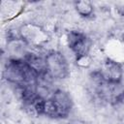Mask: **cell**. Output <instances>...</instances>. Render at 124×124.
<instances>
[{"label":"cell","mask_w":124,"mask_h":124,"mask_svg":"<svg viewBox=\"0 0 124 124\" xmlns=\"http://www.w3.org/2000/svg\"><path fill=\"white\" fill-rule=\"evenodd\" d=\"M73 108V101L70 94L62 89H55L52 95L44 99L42 115L54 119L66 118Z\"/></svg>","instance_id":"1"},{"label":"cell","mask_w":124,"mask_h":124,"mask_svg":"<svg viewBox=\"0 0 124 124\" xmlns=\"http://www.w3.org/2000/svg\"><path fill=\"white\" fill-rule=\"evenodd\" d=\"M4 78L16 87H20L29 83L36 82L37 77L29 70L24 60L8 59L4 71Z\"/></svg>","instance_id":"2"},{"label":"cell","mask_w":124,"mask_h":124,"mask_svg":"<svg viewBox=\"0 0 124 124\" xmlns=\"http://www.w3.org/2000/svg\"><path fill=\"white\" fill-rule=\"evenodd\" d=\"M18 37L30 47H43L49 40V34L46 28L37 22H25L18 28Z\"/></svg>","instance_id":"3"},{"label":"cell","mask_w":124,"mask_h":124,"mask_svg":"<svg viewBox=\"0 0 124 124\" xmlns=\"http://www.w3.org/2000/svg\"><path fill=\"white\" fill-rule=\"evenodd\" d=\"M46 74L52 80L66 78L70 74V68L65 55L58 50L46 52Z\"/></svg>","instance_id":"4"},{"label":"cell","mask_w":124,"mask_h":124,"mask_svg":"<svg viewBox=\"0 0 124 124\" xmlns=\"http://www.w3.org/2000/svg\"><path fill=\"white\" fill-rule=\"evenodd\" d=\"M66 40L67 45L75 57L90 54L93 43L85 33L78 30H71L68 32Z\"/></svg>","instance_id":"5"},{"label":"cell","mask_w":124,"mask_h":124,"mask_svg":"<svg viewBox=\"0 0 124 124\" xmlns=\"http://www.w3.org/2000/svg\"><path fill=\"white\" fill-rule=\"evenodd\" d=\"M101 79L107 83H121L124 77V69L119 62L113 59H105L97 71Z\"/></svg>","instance_id":"6"},{"label":"cell","mask_w":124,"mask_h":124,"mask_svg":"<svg viewBox=\"0 0 124 124\" xmlns=\"http://www.w3.org/2000/svg\"><path fill=\"white\" fill-rule=\"evenodd\" d=\"M7 53L8 59L24 60L30 50V46L25 44L19 37L8 38L7 41Z\"/></svg>","instance_id":"7"},{"label":"cell","mask_w":124,"mask_h":124,"mask_svg":"<svg viewBox=\"0 0 124 124\" xmlns=\"http://www.w3.org/2000/svg\"><path fill=\"white\" fill-rule=\"evenodd\" d=\"M74 8L77 14L82 18H90L94 14V5L88 0H79L74 2Z\"/></svg>","instance_id":"8"},{"label":"cell","mask_w":124,"mask_h":124,"mask_svg":"<svg viewBox=\"0 0 124 124\" xmlns=\"http://www.w3.org/2000/svg\"><path fill=\"white\" fill-rule=\"evenodd\" d=\"M92 62L93 58L91 54H84L75 57V63L80 69H89L92 65Z\"/></svg>","instance_id":"9"}]
</instances>
